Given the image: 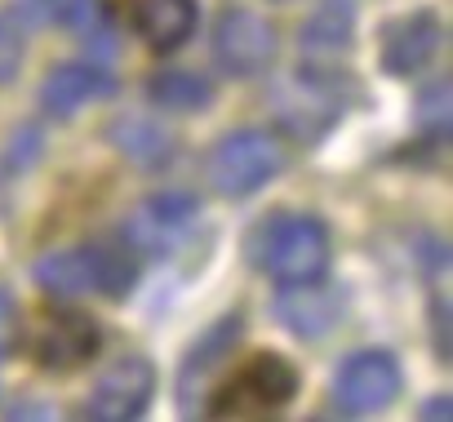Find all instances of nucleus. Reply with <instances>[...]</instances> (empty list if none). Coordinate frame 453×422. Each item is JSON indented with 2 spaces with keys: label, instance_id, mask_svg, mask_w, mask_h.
<instances>
[{
  "label": "nucleus",
  "instance_id": "nucleus-1",
  "mask_svg": "<svg viewBox=\"0 0 453 422\" xmlns=\"http://www.w3.org/2000/svg\"><path fill=\"white\" fill-rule=\"evenodd\" d=\"M245 258L254 272L272 276L276 285H311V280H325L334 241L320 219L280 209V214H267L263 223L250 227Z\"/></svg>",
  "mask_w": 453,
  "mask_h": 422
},
{
  "label": "nucleus",
  "instance_id": "nucleus-2",
  "mask_svg": "<svg viewBox=\"0 0 453 422\" xmlns=\"http://www.w3.org/2000/svg\"><path fill=\"white\" fill-rule=\"evenodd\" d=\"M36 285L50 298H85V294H103V298H129V289L138 285V263L125 249L111 245H72V249H54L32 267Z\"/></svg>",
  "mask_w": 453,
  "mask_h": 422
},
{
  "label": "nucleus",
  "instance_id": "nucleus-3",
  "mask_svg": "<svg viewBox=\"0 0 453 422\" xmlns=\"http://www.w3.org/2000/svg\"><path fill=\"white\" fill-rule=\"evenodd\" d=\"M285 160H289V151L272 129H236L213 142V151L204 160V182L226 200H245L258 187H267L285 169Z\"/></svg>",
  "mask_w": 453,
  "mask_h": 422
},
{
  "label": "nucleus",
  "instance_id": "nucleus-4",
  "mask_svg": "<svg viewBox=\"0 0 453 422\" xmlns=\"http://www.w3.org/2000/svg\"><path fill=\"white\" fill-rule=\"evenodd\" d=\"M298 387H303V378H298V369L285 360V356H276V351H263V356H254V360H245L232 378H226L222 387H218V413H226V418H258V413H276V409H285L294 395H298Z\"/></svg>",
  "mask_w": 453,
  "mask_h": 422
},
{
  "label": "nucleus",
  "instance_id": "nucleus-5",
  "mask_svg": "<svg viewBox=\"0 0 453 422\" xmlns=\"http://www.w3.org/2000/svg\"><path fill=\"white\" fill-rule=\"evenodd\" d=\"M213 63L236 76V81H250V76H263L276 54H280V32L272 19L254 14V10H222L218 23H213Z\"/></svg>",
  "mask_w": 453,
  "mask_h": 422
},
{
  "label": "nucleus",
  "instance_id": "nucleus-6",
  "mask_svg": "<svg viewBox=\"0 0 453 422\" xmlns=\"http://www.w3.org/2000/svg\"><path fill=\"white\" fill-rule=\"evenodd\" d=\"M404 378L391 351H351L334 378V404L351 418H369L382 413L395 395H400Z\"/></svg>",
  "mask_w": 453,
  "mask_h": 422
},
{
  "label": "nucleus",
  "instance_id": "nucleus-7",
  "mask_svg": "<svg viewBox=\"0 0 453 422\" xmlns=\"http://www.w3.org/2000/svg\"><path fill=\"white\" fill-rule=\"evenodd\" d=\"M151 395H156V369H151V360L125 356V360H116L94 382V391L85 400V418H94V422H129V418H138L151 404Z\"/></svg>",
  "mask_w": 453,
  "mask_h": 422
},
{
  "label": "nucleus",
  "instance_id": "nucleus-8",
  "mask_svg": "<svg viewBox=\"0 0 453 422\" xmlns=\"http://www.w3.org/2000/svg\"><path fill=\"white\" fill-rule=\"evenodd\" d=\"M444 36H449V32H444V23H440L431 10H418V14H409V19L387 23V32H382V50H378L382 72L395 76V81H409V76L426 72V67L440 58Z\"/></svg>",
  "mask_w": 453,
  "mask_h": 422
},
{
  "label": "nucleus",
  "instance_id": "nucleus-9",
  "mask_svg": "<svg viewBox=\"0 0 453 422\" xmlns=\"http://www.w3.org/2000/svg\"><path fill=\"white\" fill-rule=\"evenodd\" d=\"M200 214V200L191 191H160L147 196L129 223H125V245L142 249V254H165L178 245V236L191 227V219Z\"/></svg>",
  "mask_w": 453,
  "mask_h": 422
},
{
  "label": "nucleus",
  "instance_id": "nucleus-10",
  "mask_svg": "<svg viewBox=\"0 0 453 422\" xmlns=\"http://www.w3.org/2000/svg\"><path fill=\"white\" fill-rule=\"evenodd\" d=\"M103 351V325L89 311H54L36 334V364L45 373H72Z\"/></svg>",
  "mask_w": 453,
  "mask_h": 422
},
{
  "label": "nucleus",
  "instance_id": "nucleus-11",
  "mask_svg": "<svg viewBox=\"0 0 453 422\" xmlns=\"http://www.w3.org/2000/svg\"><path fill=\"white\" fill-rule=\"evenodd\" d=\"M116 89H120V81H116L111 72L94 67V63H58V67L45 76V85H41V107H45V116H54V120H72L81 107L103 103V98H111Z\"/></svg>",
  "mask_w": 453,
  "mask_h": 422
},
{
  "label": "nucleus",
  "instance_id": "nucleus-12",
  "mask_svg": "<svg viewBox=\"0 0 453 422\" xmlns=\"http://www.w3.org/2000/svg\"><path fill=\"white\" fill-rule=\"evenodd\" d=\"M129 19H134V32L156 54H173L178 45L191 41L200 5L196 0H129Z\"/></svg>",
  "mask_w": 453,
  "mask_h": 422
},
{
  "label": "nucleus",
  "instance_id": "nucleus-13",
  "mask_svg": "<svg viewBox=\"0 0 453 422\" xmlns=\"http://www.w3.org/2000/svg\"><path fill=\"white\" fill-rule=\"evenodd\" d=\"M107 142L138 169H165L178 151V138L151 116H125V120L107 125Z\"/></svg>",
  "mask_w": 453,
  "mask_h": 422
},
{
  "label": "nucleus",
  "instance_id": "nucleus-14",
  "mask_svg": "<svg viewBox=\"0 0 453 422\" xmlns=\"http://www.w3.org/2000/svg\"><path fill=\"white\" fill-rule=\"evenodd\" d=\"M338 311H342L338 294L334 289H320V280H311V285H285V294L276 303V316L298 338H320L325 329H334Z\"/></svg>",
  "mask_w": 453,
  "mask_h": 422
},
{
  "label": "nucleus",
  "instance_id": "nucleus-15",
  "mask_svg": "<svg viewBox=\"0 0 453 422\" xmlns=\"http://www.w3.org/2000/svg\"><path fill=\"white\" fill-rule=\"evenodd\" d=\"M236 342H241V316H226V320H218V325L187 351V364H182V378H178V395H182L187 409H191V400L204 395L209 373L226 360V351H232Z\"/></svg>",
  "mask_w": 453,
  "mask_h": 422
},
{
  "label": "nucleus",
  "instance_id": "nucleus-16",
  "mask_svg": "<svg viewBox=\"0 0 453 422\" xmlns=\"http://www.w3.org/2000/svg\"><path fill=\"white\" fill-rule=\"evenodd\" d=\"M351 32H356L351 0H329L325 10H316V19L303 27V54H307V67H334V54H347Z\"/></svg>",
  "mask_w": 453,
  "mask_h": 422
},
{
  "label": "nucleus",
  "instance_id": "nucleus-17",
  "mask_svg": "<svg viewBox=\"0 0 453 422\" xmlns=\"http://www.w3.org/2000/svg\"><path fill=\"white\" fill-rule=\"evenodd\" d=\"M147 98L165 111H204L213 103V85L191 72H156L147 76Z\"/></svg>",
  "mask_w": 453,
  "mask_h": 422
},
{
  "label": "nucleus",
  "instance_id": "nucleus-18",
  "mask_svg": "<svg viewBox=\"0 0 453 422\" xmlns=\"http://www.w3.org/2000/svg\"><path fill=\"white\" fill-rule=\"evenodd\" d=\"M23 14H27L32 23L67 27V32H81V36L103 32V19H107L98 0H27Z\"/></svg>",
  "mask_w": 453,
  "mask_h": 422
},
{
  "label": "nucleus",
  "instance_id": "nucleus-19",
  "mask_svg": "<svg viewBox=\"0 0 453 422\" xmlns=\"http://www.w3.org/2000/svg\"><path fill=\"white\" fill-rule=\"evenodd\" d=\"M418 125H422V134L435 138V142L449 138V81H444V76L422 89V98H418Z\"/></svg>",
  "mask_w": 453,
  "mask_h": 422
},
{
  "label": "nucleus",
  "instance_id": "nucleus-20",
  "mask_svg": "<svg viewBox=\"0 0 453 422\" xmlns=\"http://www.w3.org/2000/svg\"><path fill=\"white\" fill-rule=\"evenodd\" d=\"M19 342H23V311H19L10 289H0V360L14 356Z\"/></svg>",
  "mask_w": 453,
  "mask_h": 422
},
{
  "label": "nucleus",
  "instance_id": "nucleus-21",
  "mask_svg": "<svg viewBox=\"0 0 453 422\" xmlns=\"http://www.w3.org/2000/svg\"><path fill=\"white\" fill-rule=\"evenodd\" d=\"M19 72H23V36L14 32V23L0 19V85L19 81Z\"/></svg>",
  "mask_w": 453,
  "mask_h": 422
},
{
  "label": "nucleus",
  "instance_id": "nucleus-22",
  "mask_svg": "<svg viewBox=\"0 0 453 422\" xmlns=\"http://www.w3.org/2000/svg\"><path fill=\"white\" fill-rule=\"evenodd\" d=\"M435 400H440V404H426L422 418H449V413H453V409H449V395H435Z\"/></svg>",
  "mask_w": 453,
  "mask_h": 422
}]
</instances>
